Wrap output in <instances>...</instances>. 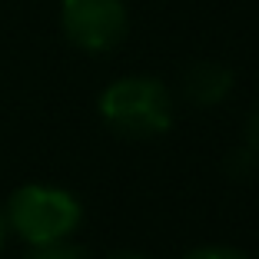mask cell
Segmentation results:
<instances>
[{"instance_id":"cell-4","label":"cell","mask_w":259,"mask_h":259,"mask_svg":"<svg viewBox=\"0 0 259 259\" xmlns=\"http://www.w3.org/2000/svg\"><path fill=\"white\" fill-rule=\"evenodd\" d=\"M233 90V70L216 60H196L183 73V97L193 107H216Z\"/></svg>"},{"instance_id":"cell-1","label":"cell","mask_w":259,"mask_h":259,"mask_svg":"<svg viewBox=\"0 0 259 259\" xmlns=\"http://www.w3.org/2000/svg\"><path fill=\"white\" fill-rule=\"evenodd\" d=\"M100 113L123 137H160L173 123V103L160 80L123 76L100 97Z\"/></svg>"},{"instance_id":"cell-6","label":"cell","mask_w":259,"mask_h":259,"mask_svg":"<svg viewBox=\"0 0 259 259\" xmlns=\"http://www.w3.org/2000/svg\"><path fill=\"white\" fill-rule=\"evenodd\" d=\"M186 259H246L239 249H226V246H206V249L190 252Z\"/></svg>"},{"instance_id":"cell-2","label":"cell","mask_w":259,"mask_h":259,"mask_svg":"<svg viewBox=\"0 0 259 259\" xmlns=\"http://www.w3.org/2000/svg\"><path fill=\"white\" fill-rule=\"evenodd\" d=\"M80 203L57 186H20L7 203V223L33 246L60 243L80 223Z\"/></svg>"},{"instance_id":"cell-8","label":"cell","mask_w":259,"mask_h":259,"mask_svg":"<svg viewBox=\"0 0 259 259\" xmlns=\"http://www.w3.org/2000/svg\"><path fill=\"white\" fill-rule=\"evenodd\" d=\"M110 259H143V256H133V252H116V256H110Z\"/></svg>"},{"instance_id":"cell-7","label":"cell","mask_w":259,"mask_h":259,"mask_svg":"<svg viewBox=\"0 0 259 259\" xmlns=\"http://www.w3.org/2000/svg\"><path fill=\"white\" fill-rule=\"evenodd\" d=\"M243 137H246V143H243V146H249V150L259 156V103H256V110L249 113V120H246Z\"/></svg>"},{"instance_id":"cell-3","label":"cell","mask_w":259,"mask_h":259,"mask_svg":"<svg viewBox=\"0 0 259 259\" xmlns=\"http://www.w3.org/2000/svg\"><path fill=\"white\" fill-rule=\"evenodd\" d=\"M60 23L73 47L87 54H107L123 44L130 14L123 0H63Z\"/></svg>"},{"instance_id":"cell-5","label":"cell","mask_w":259,"mask_h":259,"mask_svg":"<svg viewBox=\"0 0 259 259\" xmlns=\"http://www.w3.org/2000/svg\"><path fill=\"white\" fill-rule=\"evenodd\" d=\"M23 259H87L83 249H76V246H67L60 239V243H47V246H37L33 252H27Z\"/></svg>"},{"instance_id":"cell-9","label":"cell","mask_w":259,"mask_h":259,"mask_svg":"<svg viewBox=\"0 0 259 259\" xmlns=\"http://www.w3.org/2000/svg\"><path fill=\"white\" fill-rule=\"evenodd\" d=\"M0 243H4V226H0Z\"/></svg>"}]
</instances>
